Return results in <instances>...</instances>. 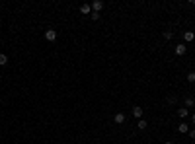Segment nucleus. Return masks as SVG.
<instances>
[{
	"mask_svg": "<svg viewBox=\"0 0 195 144\" xmlns=\"http://www.w3.org/2000/svg\"><path fill=\"white\" fill-rule=\"evenodd\" d=\"M90 6H92V10H94L96 14H100V10H104V2H102V0H94Z\"/></svg>",
	"mask_w": 195,
	"mask_h": 144,
	"instance_id": "1",
	"label": "nucleus"
},
{
	"mask_svg": "<svg viewBox=\"0 0 195 144\" xmlns=\"http://www.w3.org/2000/svg\"><path fill=\"white\" fill-rule=\"evenodd\" d=\"M45 39L53 43V41L57 39V31H55V29H47V31H45Z\"/></svg>",
	"mask_w": 195,
	"mask_h": 144,
	"instance_id": "2",
	"label": "nucleus"
},
{
	"mask_svg": "<svg viewBox=\"0 0 195 144\" xmlns=\"http://www.w3.org/2000/svg\"><path fill=\"white\" fill-rule=\"evenodd\" d=\"M185 51H187V47L183 45V43L176 45V55H178V57H183V55H185Z\"/></svg>",
	"mask_w": 195,
	"mask_h": 144,
	"instance_id": "3",
	"label": "nucleus"
},
{
	"mask_svg": "<svg viewBox=\"0 0 195 144\" xmlns=\"http://www.w3.org/2000/svg\"><path fill=\"white\" fill-rule=\"evenodd\" d=\"M113 121H115L117 125H123L125 123V115H123V113H117L115 117H113Z\"/></svg>",
	"mask_w": 195,
	"mask_h": 144,
	"instance_id": "4",
	"label": "nucleus"
},
{
	"mask_svg": "<svg viewBox=\"0 0 195 144\" xmlns=\"http://www.w3.org/2000/svg\"><path fill=\"white\" fill-rule=\"evenodd\" d=\"M178 131L185 134V132H189V125L187 123H180V125H178Z\"/></svg>",
	"mask_w": 195,
	"mask_h": 144,
	"instance_id": "5",
	"label": "nucleus"
},
{
	"mask_svg": "<svg viewBox=\"0 0 195 144\" xmlns=\"http://www.w3.org/2000/svg\"><path fill=\"white\" fill-rule=\"evenodd\" d=\"M133 115H135V117H143V107H139V105H135V107H133Z\"/></svg>",
	"mask_w": 195,
	"mask_h": 144,
	"instance_id": "6",
	"label": "nucleus"
},
{
	"mask_svg": "<svg viewBox=\"0 0 195 144\" xmlns=\"http://www.w3.org/2000/svg\"><path fill=\"white\" fill-rule=\"evenodd\" d=\"M80 12L82 14H92V6L90 4H82V6H80Z\"/></svg>",
	"mask_w": 195,
	"mask_h": 144,
	"instance_id": "7",
	"label": "nucleus"
},
{
	"mask_svg": "<svg viewBox=\"0 0 195 144\" xmlns=\"http://www.w3.org/2000/svg\"><path fill=\"white\" fill-rule=\"evenodd\" d=\"M183 39H185V41H193L195 39V33L193 31H185V33H183Z\"/></svg>",
	"mask_w": 195,
	"mask_h": 144,
	"instance_id": "8",
	"label": "nucleus"
},
{
	"mask_svg": "<svg viewBox=\"0 0 195 144\" xmlns=\"http://www.w3.org/2000/svg\"><path fill=\"white\" fill-rule=\"evenodd\" d=\"M178 115H180V117L182 119H185L189 115V111H187V107H183V109H178Z\"/></svg>",
	"mask_w": 195,
	"mask_h": 144,
	"instance_id": "9",
	"label": "nucleus"
},
{
	"mask_svg": "<svg viewBox=\"0 0 195 144\" xmlns=\"http://www.w3.org/2000/svg\"><path fill=\"white\" fill-rule=\"evenodd\" d=\"M195 105V99L193 98H185V107H193Z\"/></svg>",
	"mask_w": 195,
	"mask_h": 144,
	"instance_id": "10",
	"label": "nucleus"
},
{
	"mask_svg": "<svg viewBox=\"0 0 195 144\" xmlns=\"http://www.w3.org/2000/svg\"><path fill=\"white\" fill-rule=\"evenodd\" d=\"M136 127H139L141 131H144V129H146V121H144V119H141V121L136 123Z\"/></svg>",
	"mask_w": 195,
	"mask_h": 144,
	"instance_id": "11",
	"label": "nucleus"
},
{
	"mask_svg": "<svg viewBox=\"0 0 195 144\" xmlns=\"http://www.w3.org/2000/svg\"><path fill=\"white\" fill-rule=\"evenodd\" d=\"M8 64V57L6 55H0V66H6Z\"/></svg>",
	"mask_w": 195,
	"mask_h": 144,
	"instance_id": "12",
	"label": "nucleus"
},
{
	"mask_svg": "<svg viewBox=\"0 0 195 144\" xmlns=\"http://www.w3.org/2000/svg\"><path fill=\"white\" fill-rule=\"evenodd\" d=\"M90 18H92V20H94V21H98V20H100V14L92 12V14H90Z\"/></svg>",
	"mask_w": 195,
	"mask_h": 144,
	"instance_id": "13",
	"label": "nucleus"
},
{
	"mask_svg": "<svg viewBox=\"0 0 195 144\" xmlns=\"http://www.w3.org/2000/svg\"><path fill=\"white\" fill-rule=\"evenodd\" d=\"M187 80H189V82H195V72H189V74H187Z\"/></svg>",
	"mask_w": 195,
	"mask_h": 144,
	"instance_id": "14",
	"label": "nucleus"
},
{
	"mask_svg": "<svg viewBox=\"0 0 195 144\" xmlns=\"http://www.w3.org/2000/svg\"><path fill=\"white\" fill-rule=\"evenodd\" d=\"M164 37H166V39H172V31H164Z\"/></svg>",
	"mask_w": 195,
	"mask_h": 144,
	"instance_id": "15",
	"label": "nucleus"
},
{
	"mask_svg": "<svg viewBox=\"0 0 195 144\" xmlns=\"http://www.w3.org/2000/svg\"><path fill=\"white\" fill-rule=\"evenodd\" d=\"M189 136H191V138H195V129H193V131H189Z\"/></svg>",
	"mask_w": 195,
	"mask_h": 144,
	"instance_id": "16",
	"label": "nucleus"
},
{
	"mask_svg": "<svg viewBox=\"0 0 195 144\" xmlns=\"http://www.w3.org/2000/svg\"><path fill=\"white\" fill-rule=\"evenodd\" d=\"M191 123L195 125V113H193V115H191Z\"/></svg>",
	"mask_w": 195,
	"mask_h": 144,
	"instance_id": "17",
	"label": "nucleus"
},
{
	"mask_svg": "<svg viewBox=\"0 0 195 144\" xmlns=\"http://www.w3.org/2000/svg\"><path fill=\"white\" fill-rule=\"evenodd\" d=\"M166 144H174V142H166Z\"/></svg>",
	"mask_w": 195,
	"mask_h": 144,
	"instance_id": "18",
	"label": "nucleus"
}]
</instances>
